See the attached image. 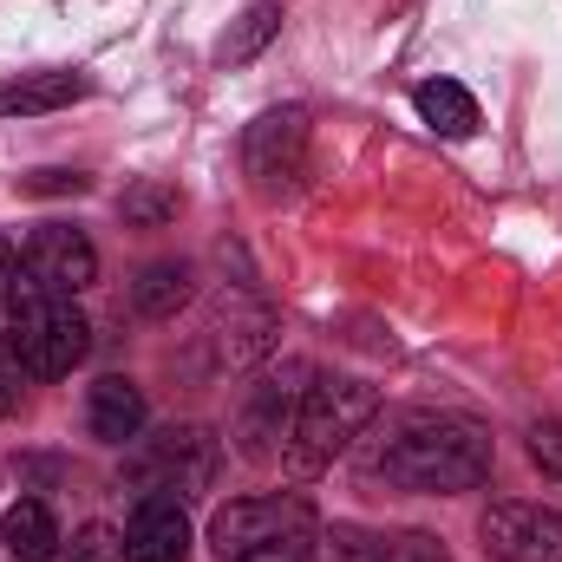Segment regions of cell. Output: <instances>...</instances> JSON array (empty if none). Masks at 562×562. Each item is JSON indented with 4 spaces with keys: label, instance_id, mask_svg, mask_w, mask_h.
Returning a JSON list of instances; mask_svg holds the SVG:
<instances>
[{
    "label": "cell",
    "instance_id": "6da1fadb",
    "mask_svg": "<svg viewBox=\"0 0 562 562\" xmlns=\"http://www.w3.org/2000/svg\"><path fill=\"white\" fill-rule=\"evenodd\" d=\"M360 477H386L393 491L419 497L477 491L491 477V438L458 413H393L360 445Z\"/></svg>",
    "mask_w": 562,
    "mask_h": 562
},
{
    "label": "cell",
    "instance_id": "7a4b0ae2",
    "mask_svg": "<svg viewBox=\"0 0 562 562\" xmlns=\"http://www.w3.org/2000/svg\"><path fill=\"white\" fill-rule=\"evenodd\" d=\"M380 413V393L367 380H347V373H327L301 393L294 406V425H288V464L294 471H321L334 464V451L360 445L367 419Z\"/></svg>",
    "mask_w": 562,
    "mask_h": 562
},
{
    "label": "cell",
    "instance_id": "3957f363",
    "mask_svg": "<svg viewBox=\"0 0 562 562\" xmlns=\"http://www.w3.org/2000/svg\"><path fill=\"white\" fill-rule=\"evenodd\" d=\"M307 537H314V510L301 497H236L210 517V550L223 562L301 557Z\"/></svg>",
    "mask_w": 562,
    "mask_h": 562
},
{
    "label": "cell",
    "instance_id": "277c9868",
    "mask_svg": "<svg viewBox=\"0 0 562 562\" xmlns=\"http://www.w3.org/2000/svg\"><path fill=\"white\" fill-rule=\"evenodd\" d=\"M92 347V327L86 314L66 301V294H26L13 301V353L33 380H66Z\"/></svg>",
    "mask_w": 562,
    "mask_h": 562
},
{
    "label": "cell",
    "instance_id": "5b68a950",
    "mask_svg": "<svg viewBox=\"0 0 562 562\" xmlns=\"http://www.w3.org/2000/svg\"><path fill=\"white\" fill-rule=\"evenodd\" d=\"M99 281V249L86 243V229H66V223H46L33 229L26 256H20V281H13V301L26 294H86Z\"/></svg>",
    "mask_w": 562,
    "mask_h": 562
},
{
    "label": "cell",
    "instance_id": "8992f818",
    "mask_svg": "<svg viewBox=\"0 0 562 562\" xmlns=\"http://www.w3.org/2000/svg\"><path fill=\"white\" fill-rule=\"evenodd\" d=\"M144 497H170V491H203L216 477V438L203 425H170L164 438H144V451L125 464Z\"/></svg>",
    "mask_w": 562,
    "mask_h": 562
},
{
    "label": "cell",
    "instance_id": "52a82bcc",
    "mask_svg": "<svg viewBox=\"0 0 562 562\" xmlns=\"http://www.w3.org/2000/svg\"><path fill=\"white\" fill-rule=\"evenodd\" d=\"M243 170L256 177L262 196H288L307 170V112H294V105L262 112L243 138Z\"/></svg>",
    "mask_w": 562,
    "mask_h": 562
},
{
    "label": "cell",
    "instance_id": "ba28073f",
    "mask_svg": "<svg viewBox=\"0 0 562 562\" xmlns=\"http://www.w3.org/2000/svg\"><path fill=\"white\" fill-rule=\"evenodd\" d=\"M477 537H484V557L497 562H562V510L557 504H491Z\"/></svg>",
    "mask_w": 562,
    "mask_h": 562
},
{
    "label": "cell",
    "instance_id": "9c48e42d",
    "mask_svg": "<svg viewBox=\"0 0 562 562\" xmlns=\"http://www.w3.org/2000/svg\"><path fill=\"white\" fill-rule=\"evenodd\" d=\"M125 562H183L190 550V517H183V504L177 497H144L138 510H132V524H125Z\"/></svg>",
    "mask_w": 562,
    "mask_h": 562
},
{
    "label": "cell",
    "instance_id": "30bf717a",
    "mask_svg": "<svg viewBox=\"0 0 562 562\" xmlns=\"http://www.w3.org/2000/svg\"><path fill=\"white\" fill-rule=\"evenodd\" d=\"M86 425H92L99 445H132L144 431V386L125 380V373H105L86 400Z\"/></svg>",
    "mask_w": 562,
    "mask_h": 562
},
{
    "label": "cell",
    "instance_id": "8fae6325",
    "mask_svg": "<svg viewBox=\"0 0 562 562\" xmlns=\"http://www.w3.org/2000/svg\"><path fill=\"white\" fill-rule=\"evenodd\" d=\"M72 99H86L79 72H20L0 86V119H40V112H59Z\"/></svg>",
    "mask_w": 562,
    "mask_h": 562
},
{
    "label": "cell",
    "instance_id": "7c38bea8",
    "mask_svg": "<svg viewBox=\"0 0 562 562\" xmlns=\"http://www.w3.org/2000/svg\"><path fill=\"white\" fill-rule=\"evenodd\" d=\"M413 105H419V119L438 138H471L477 132V99L458 79H425L419 92H413Z\"/></svg>",
    "mask_w": 562,
    "mask_h": 562
},
{
    "label": "cell",
    "instance_id": "4fadbf2b",
    "mask_svg": "<svg viewBox=\"0 0 562 562\" xmlns=\"http://www.w3.org/2000/svg\"><path fill=\"white\" fill-rule=\"evenodd\" d=\"M0 537H7L13 562H46V557H59V524H53V510H46L40 497L13 504V510H7V524H0Z\"/></svg>",
    "mask_w": 562,
    "mask_h": 562
},
{
    "label": "cell",
    "instance_id": "5bb4252c",
    "mask_svg": "<svg viewBox=\"0 0 562 562\" xmlns=\"http://www.w3.org/2000/svg\"><path fill=\"white\" fill-rule=\"evenodd\" d=\"M288 406H294V386H281V380H262V386H256V400H249V413H243V438H249L243 451H249V458H269V451H276V438L294 425Z\"/></svg>",
    "mask_w": 562,
    "mask_h": 562
},
{
    "label": "cell",
    "instance_id": "9a60e30c",
    "mask_svg": "<svg viewBox=\"0 0 562 562\" xmlns=\"http://www.w3.org/2000/svg\"><path fill=\"white\" fill-rule=\"evenodd\" d=\"M183 301H190V262H150V269L132 281V307L150 314V321H170Z\"/></svg>",
    "mask_w": 562,
    "mask_h": 562
},
{
    "label": "cell",
    "instance_id": "2e32d148",
    "mask_svg": "<svg viewBox=\"0 0 562 562\" xmlns=\"http://www.w3.org/2000/svg\"><path fill=\"white\" fill-rule=\"evenodd\" d=\"M276 33H281V0H256V7L236 20V33H223L216 59H223V66H249V59H256Z\"/></svg>",
    "mask_w": 562,
    "mask_h": 562
},
{
    "label": "cell",
    "instance_id": "e0dca14e",
    "mask_svg": "<svg viewBox=\"0 0 562 562\" xmlns=\"http://www.w3.org/2000/svg\"><path fill=\"white\" fill-rule=\"evenodd\" d=\"M177 210H183V196H177V183H164V177H144V183H132V190L119 196V216H125L132 229H164Z\"/></svg>",
    "mask_w": 562,
    "mask_h": 562
},
{
    "label": "cell",
    "instance_id": "ac0fdd59",
    "mask_svg": "<svg viewBox=\"0 0 562 562\" xmlns=\"http://www.w3.org/2000/svg\"><path fill=\"white\" fill-rule=\"evenodd\" d=\"M524 438H530V464L543 477H562V419H537Z\"/></svg>",
    "mask_w": 562,
    "mask_h": 562
},
{
    "label": "cell",
    "instance_id": "d6986e66",
    "mask_svg": "<svg viewBox=\"0 0 562 562\" xmlns=\"http://www.w3.org/2000/svg\"><path fill=\"white\" fill-rule=\"evenodd\" d=\"M327 550H334V562H386V537H373V530H347V524H340Z\"/></svg>",
    "mask_w": 562,
    "mask_h": 562
},
{
    "label": "cell",
    "instance_id": "ffe728a7",
    "mask_svg": "<svg viewBox=\"0 0 562 562\" xmlns=\"http://www.w3.org/2000/svg\"><path fill=\"white\" fill-rule=\"evenodd\" d=\"M20 406H26V367H20L13 347H0V419L20 413Z\"/></svg>",
    "mask_w": 562,
    "mask_h": 562
},
{
    "label": "cell",
    "instance_id": "44dd1931",
    "mask_svg": "<svg viewBox=\"0 0 562 562\" xmlns=\"http://www.w3.org/2000/svg\"><path fill=\"white\" fill-rule=\"evenodd\" d=\"M386 562H445V550L431 537H400V543H386Z\"/></svg>",
    "mask_w": 562,
    "mask_h": 562
},
{
    "label": "cell",
    "instance_id": "7402d4cb",
    "mask_svg": "<svg viewBox=\"0 0 562 562\" xmlns=\"http://www.w3.org/2000/svg\"><path fill=\"white\" fill-rule=\"evenodd\" d=\"M112 557H125V550L112 543V530H99V524H92V530L79 537V562H112Z\"/></svg>",
    "mask_w": 562,
    "mask_h": 562
},
{
    "label": "cell",
    "instance_id": "603a6c76",
    "mask_svg": "<svg viewBox=\"0 0 562 562\" xmlns=\"http://www.w3.org/2000/svg\"><path fill=\"white\" fill-rule=\"evenodd\" d=\"M26 190H33V196H53V190H86V177H66V170H40V177H26Z\"/></svg>",
    "mask_w": 562,
    "mask_h": 562
},
{
    "label": "cell",
    "instance_id": "cb8c5ba5",
    "mask_svg": "<svg viewBox=\"0 0 562 562\" xmlns=\"http://www.w3.org/2000/svg\"><path fill=\"white\" fill-rule=\"evenodd\" d=\"M13 281H20V256H13V243L0 236V307H13Z\"/></svg>",
    "mask_w": 562,
    "mask_h": 562
},
{
    "label": "cell",
    "instance_id": "d4e9b609",
    "mask_svg": "<svg viewBox=\"0 0 562 562\" xmlns=\"http://www.w3.org/2000/svg\"><path fill=\"white\" fill-rule=\"evenodd\" d=\"M249 562H301V557H249Z\"/></svg>",
    "mask_w": 562,
    "mask_h": 562
}]
</instances>
